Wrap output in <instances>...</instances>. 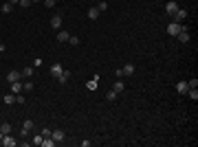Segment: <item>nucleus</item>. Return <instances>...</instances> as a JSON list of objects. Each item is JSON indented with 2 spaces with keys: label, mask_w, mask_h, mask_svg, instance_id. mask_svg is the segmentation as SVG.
<instances>
[{
  "label": "nucleus",
  "mask_w": 198,
  "mask_h": 147,
  "mask_svg": "<svg viewBox=\"0 0 198 147\" xmlns=\"http://www.w3.org/2000/svg\"><path fill=\"white\" fill-rule=\"evenodd\" d=\"M181 31H183V27H181V24H176V22L167 24V33H169V35H174V37H176V35H178Z\"/></svg>",
  "instance_id": "1"
},
{
  "label": "nucleus",
  "mask_w": 198,
  "mask_h": 147,
  "mask_svg": "<svg viewBox=\"0 0 198 147\" xmlns=\"http://www.w3.org/2000/svg\"><path fill=\"white\" fill-rule=\"evenodd\" d=\"M176 11H178V5L174 2V0H169V2L165 5V13H167V15H174Z\"/></svg>",
  "instance_id": "2"
},
{
  "label": "nucleus",
  "mask_w": 198,
  "mask_h": 147,
  "mask_svg": "<svg viewBox=\"0 0 198 147\" xmlns=\"http://www.w3.org/2000/svg\"><path fill=\"white\" fill-rule=\"evenodd\" d=\"M172 18H174V22H176V24H181V22H185V18H187V11H185V9H178V11H176L174 15H172Z\"/></svg>",
  "instance_id": "3"
},
{
  "label": "nucleus",
  "mask_w": 198,
  "mask_h": 147,
  "mask_svg": "<svg viewBox=\"0 0 198 147\" xmlns=\"http://www.w3.org/2000/svg\"><path fill=\"white\" fill-rule=\"evenodd\" d=\"M51 138H53L55 143H60V141L66 138V134H64V130H51Z\"/></svg>",
  "instance_id": "4"
},
{
  "label": "nucleus",
  "mask_w": 198,
  "mask_h": 147,
  "mask_svg": "<svg viewBox=\"0 0 198 147\" xmlns=\"http://www.w3.org/2000/svg\"><path fill=\"white\" fill-rule=\"evenodd\" d=\"M20 79H22V72H20V70H11L9 75H7V81H9V84H13V81H20Z\"/></svg>",
  "instance_id": "5"
},
{
  "label": "nucleus",
  "mask_w": 198,
  "mask_h": 147,
  "mask_svg": "<svg viewBox=\"0 0 198 147\" xmlns=\"http://www.w3.org/2000/svg\"><path fill=\"white\" fill-rule=\"evenodd\" d=\"M18 141H16V136H11V134H5V138H2V145L5 147H13Z\"/></svg>",
  "instance_id": "6"
},
{
  "label": "nucleus",
  "mask_w": 198,
  "mask_h": 147,
  "mask_svg": "<svg viewBox=\"0 0 198 147\" xmlns=\"http://www.w3.org/2000/svg\"><path fill=\"white\" fill-rule=\"evenodd\" d=\"M62 70H64V66H62V64H53V66H51V75L57 79V77L62 75Z\"/></svg>",
  "instance_id": "7"
},
{
  "label": "nucleus",
  "mask_w": 198,
  "mask_h": 147,
  "mask_svg": "<svg viewBox=\"0 0 198 147\" xmlns=\"http://www.w3.org/2000/svg\"><path fill=\"white\" fill-rule=\"evenodd\" d=\"M20 72H22V77H24V79H31V77H33V72H35V68H33V66H27V68H22Z\"/></svg>",
  "instance_id": "8"
},
{
  "label": "nucleus",
  "mask_w": 198,
  "mask_h": 147,
  "mask_svg": "<svg viewBox=\"0 0 198 147\" xmlns=\"http://www.w3.org/2000/svg\"><path fill=\"white\" fill-rule=\"evenodd\" d=\"M176 37H178V42H183V44H187V42H189V33H187V29L183 27V31H181V33H178Z\"/></svg>",
  "instance_id": "9"
},
{
  "label": "nucleus",
  "mask_w": 198,
  "mask_h": 147,
  "mask_svg": "<svg viewBox=\"0 0 198 147\" xmlns=\"http://www.w3.org/2000/svg\"><path fill=\"white\" fill-rule=\"evenodd\" d=\"M11 92H13V94H20V92H24V86H22L20 81H13V84H11Z\"/></svg>",
  "instance_id": "10"
},
{
  "label": "nucleus",
  "mask_w": 198,
  "mask_h": 147,
  "mask_svg": "<svg viewBox=\"0 0 198 147\" xmlns=\"http://www.w3.org/2000/svg\"><path fill=\"white\" fill-rule=\"evenodd\" d=\"M51 27L53 29H62V15H53L51 18Z\"/></svg>",
  "instance_id": "11"
},
{
  "label": "nucleus",
  "mask_w": 198,
  "mask_h": 147,
  "mask_svg": "<svg viewBox=\"0 0 198 147\" xmlns=\"http://www.w3.org/2000/svg\"><path fill=\"white\" fill-rule=\"evenodd\" d=\"M68 79H70V70H62V75L57 77V81L60 84H68Z\"/></svg>",
  "instance_id": "12"
},
{
  "label": "nucleus",
  "mask_w": 198,
  "mask_h": 147,
  "mask_svg": "<svg viewBox=\"0 0 198 147\" xmlns=\"http://www.w3.org/2000/svg\"><path fill=\"white\" fill-rule=\"evenodd\" d=\"M132 72H134V66L132 64H126V66L121 68V75H132Z\"/></svg>",
  "instance_id": "13"
},
{
  "label": "nucleus",
  "mask_w": 198,
  "mask_h": 147,
  "mask_svg": "<svg viewBox=\"0 0 198 147\" xmlns=\"http://www.w3.org/2000/svg\"><path fill=\"white\" fill-rule=\"evenodd\" d=\"M123 88H126V86H123V81H121V79H117V81H115V86H112V90H115L117 94H119V92H123Z\"/></svg>",
  "instance_id": "14"
},
{
  "label": "nucleus",
  "mask_w": 198,
  "mask_h": 147,
  "mask_svg": "<svg viewBox=\"0 0 198 147\" xmlns=\"http://www.w3.org/2000/svg\"><path fill=\"white\" fill-rule=\"evenodd\" d=\"M88 18H90V20H97V18H99V9H97V7H90V9H88Z\"/></svg>",
  "instance_id": "15"
},
{
  "label": "nucleus",
  "mask_w": 198,
  "mask_h": 147,
  "mask_svg": "<svg viewBox=\"0 0 198 147\" xmlns=\"http://www.w3.org/2000/svg\"><path fill=\"white\" fill-rule=\"evenodd\" d=\"M176 90H178L181 94H185V92L189 90V88H187V81H178V84H176Z\"/></svg>",
  "instance_id": "16"
},
{
  "label": "nucleus",
  "mask_w": 198,
  "mask_h": 147,
  "mask_svg": "<svg viewBox=\"0 0 198 147\" xmlns=\"http://www.w3.org/2000/svg\"><path fill=\"white\" fill-rule=\"evenodd\" d=\"M11 123H0V132H2V134H11Z\"/></svg>",
  "instance_id": "17"
},
{
  "label": "nucleus",
  "mask_w": 198,
  "mask_h": 147,
  "mask_svg": "<svg viewBox=\"0 0 198 147\" xmlns=\"http://www.w3.org/2000/svg\"><path fill=\"white\" fill-rule=\"evenodd\" d=\"M68 35H70L68 31H60L57 33V42H68Z\"/></svg>",
  "instance_id": "18"
},
{
  "label": "nucleus",
  "mask_w": 198,
  "mask_h": 147,
  "mask_svg": "<svg viewBox=\"0 0 198 147\" xmlns=\"http://www.w3.org/2000/svg\"><path fill=\"white\" fill-rule=\"evenodd\" d=\"M5 103H7V106H11V103H16V94H13V92H9V94H5Z\"/></svg>",
  "instance_id": "19"
},
{
  "label": "nucleus",
  "mask_w": 198,
  "mask_h": 147,
  "mask_svg": "<svg viewBox=\"0 0 198 147\" xmlns=\"http://www.w3.org/2000/svg\"><path fill=\"white\" fill-rule=\"evenodd\" d=\"M185 94H189V99H191V101H196V99H198V90H196V88H189Z\"/></svg>",
  "instance_id": "20"
},
{
  "label": "nucleus",
  "mask_w": 198,
  "mask_h": 147,
  "mask_svg": "<svg viewBox=\"0 0 198 147\" xmlns=\"http://www.w3.org/2000/svg\"><path fill=\"white\" fill-rule=\"evenodd\" d=\"M42 141H44V136H42V134H35V136L31 138V143H33V145H42Z\"/></svg>",
  "instance_id": "21"
},
{
  "label": "nucleus",
  "mask_w": 198,
  "mask_h": 147,
  "mask_svg": "<svg viewBox=\"0 0 198 147\" xmlns=\"http://www.w3.org/2000/svg\"><path fill=\"white\" fill-rule=\"evenodd\" d=\"M68 42H70L73 46H79V42H82V40H79L77 35H68Z\"/></svg>",
  "instance_id": "22"
},
{
  "label": "nucleus",
  "mask_w": 198,
  "mask_h": 147,
  "mask_svg": "<svg viewBox=\"0 0 198 147\" xmlns=\"http://www.w3.org/2000/svg\"><path fill=\"white\" fill-rule=\"evenodd\" d=\"M22 86H24V92H31V90H33V81H31V79H27Z\"/></svg>",
  "instance_id": "23"
},
{
  "label": "nucleus",
  "mask_w": 198,
  "mask_h": 147,
  "mask_svg": "<svg viewBox=\"0 0 198 147\" xmlns=\"http://www.w3.org/2000/svg\"><path fill=\"white\" fill-rule=\"evenodd\" d=\"M22 128H24V130H29V132H33V121H29V119H27V121L22 123Z\"/></svg>",
  "instance_id": "24"
},
{
  "label": "nucleus",
  "mask_w": 198,
  "mask_h": 147,
  "mask_svg": "<svg viewBox=\"0 0 198 147\" xmlns=\"http://www.w3.org/2000/svg\"><path fill=\"white\" fill-rule=\"evenodd\" d=\"M11 11H13V5L11 2H5L2 5V13H11Z\"/></svg>",
  "instance_id": "25"
},
{
  "label": "nucleus",
  "mask_w": 198,
  "mask_h": 147,
  "mask_svg": "<svg viewBox=\"0 0 198 147\" xmlns=\"http://www.w3.org/2000/svg\"><path fill=\"white\" fill-rule=\"evenodd\" d=\"M106 99H108V101H115V99H117V92H115V90H108V92H106Z\"/></svg>",
  "instance_id": "26"
},
{
  "label": "nucleus",
  "mask_w": 198,
  "mask_h": 147,
  "mask_svg": "<svg viewBox=\"0 0 198 147\" xmlns=\"http://www.w3.org/2000/svg\"><path fill=\"white\" fill-rule=\"evenodd\" d=\"M42 145H44V147H53V145H55V141L48 136V138H44V141H42Z\"/></svg>",
  "instance_id": "27"
},
{
  "label": "nucleus",
  "mask_w": 198,
  "mask_h": 147,
  "mask_svg": "<svg viewBox=\"0 0 198 147\" xmlns=\"http://www.w3.org/2000/svg\"><path fill=\"white\" fill-rule=\"evenodd\" d=\"M196 86H198V79H196V77H191V79L187 81V88H196Z\"/></svg>",
  "instance_id": "28"
},
{
  "label": "nucleus",
  "mask_w": 198,
  "mask_h": 147,
  "mask_svg": "<svg viewBox=\"0 0 198 147\" xmlns=\"http://www.w3.org/2000/svg\"><path fill=\"white\" fill-rule=\"evenodd\" d=\"M88 90H97V77L92 79V81H88V86H86Z\"/></svg>",
  "instance_id": "29"
},
{
  "label": "nucleus",
  "mask_w": 198,
  "mask_h": 147,
  "mask_svg": "<svg viewBox=\"0 0 198 147\" xmlns=\"http://www.w3.org/2000/svg\"><path fill=\"white\" fill-rule=\"evenodd\" d=\"M97 9H99V13L106 11V9H108V2H106V0H104V2H99V5H97Z\"/></svg>",
  "instance_id": "30"
},
{
  "label": "nucleus",
  "mask_w": 198,
  "mask_h": 147,
  "mask_svg": "<svg viewBox=\"0 0 198 147\" xmlns=\"http://www.w3.org/2000/svg\"><path fill=\"white\" fill-rule=\"evenodd\" d=\"M20 7H24V9H27V7H31L33 2H31V0H20V2H18Z\"/></svg>",
  "instance_id": "31"
},
{
  "label": "nucleus",
  "mask_w": 198,
  "mask_h": 147,
  "mask_svg": "<svg viewBox=\"0 0 198 147\" xmlns=\"http://www.w3.org/2000/svg\"><path fill=\"white\" fill-rule=\"evenodd\" d=\"M55 2H57V0H44V5H46L48 9H53V7H55Z\"/></svg>",
  "instance_id": "32"
},
{
  "label": "nucleus",
  "mask_w": 198,
  "mask_h": 147,
  "mask_svg": "<svg viewBox=\"0 0 198 147\" xmlns=\"http://www.w3.org/2000/svg\"><path fill=\"white\" fill-rule=\"evenodd\" d=\"M16 103H18V106L24 103V97H22V94H16Z\"/></svg>",
  "instance_id": "33"
},
{
  "label": "nucleus",
  "mask_w": 198,
  "mask_h": 147,
  "mask_svg": "<svg viewBox=\"0 0 198 147\" xmlns=\"http://www.w3.org/2000/svg\"><path fill=\"white\" fill-rule=\"evenodd\" d=\"M40 134H42V136H44V138H48V136H51V130H48V128H44V130H42V132H40Z\"/></svg>",
  "instance_id": "34"
},
{
  "label": "nucleus",
  "mask_w": 198,
  "mask_h": 147,
  "mask_svg": "<svg viewBox=\"0 0 198 147\" xmlns=\"http://www.w3.org/2000/svg\"><path fill=\"white\" fill-rule=\"evenodd\" d=\"M29 134H31V132H29V130H24V128H22V132H20V136H22V138H27V136H29Z\"/></svg>",
  "instance_id": "35"
},
{
  "label": "nucleus",
  "mask_w": 198,
  "mask_h": 147,
  "mask_svg": "<svg viewBox=\"0 0 198 147\" xmlns=\"http://www.w3.org/2000/svg\"><path fill=\"white\" fill-rule=\"evenodd\" d=\"M9 2H11V5H18V2H20V0H9Z\"/></svg>",
  "instance_id": "36"
},
{
  "label": "nucleus",
  "mask_w": 198,
  "mask_h": 147,
  "mask_svg": "<svg viewBox=\"0 0 198 147\" xmlns=\"http://www.w3.org/2000/svg\"><path fill=\"white\" fill-rule=\"evenodd\" d=\"M31 2H42V0H31Z\"/></svg>",
  "instance_id": "37"
}]
</instances>
